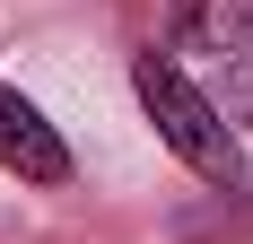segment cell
I'll list each match as a JSON object with an SVG mask.
<instances>
[{
	"instance_id": "6da1fadb",
	"label": "cell",
	"mask_w": 253,
	"mask_h": 244,
	"mask_svg": "<svg viewBox=\"0 0 253 244\" xmlns=\"http://www.w3.org/2000/svg\"><path fill=\"white\" fill-rule=\"evenodd\" d=\"M131 96H140L157 148H166L183 174H201V183H218V192L245 183V140H236V122L218 114V96L183 70L175 52H131Z\"/></svg>"
},
{
	"instance_id": "3957f363",
	"label": "cell",
	"mask_w": 253,
	"mask_h": 244,
	"mask_svg": "<svg viewBox=\"0 0 253 244\" xmlns=\"http://www.w3.org/2000/svg\"><path fill=\"white\" fill-rule=\"evenodd\" d=\"M183 44L210 52V61H253V0H192Z\"/></svg>"
},
{
	"instance_id": "277c9868",
	"label": "cell",
	"mask_w": 253,
	"mask_h": 244,
	"mask_svg": "<svg viewBox=\"0 0 253 244\" xmlns=\"http://www.w3.org/2000/svg\"><path fill=\"white\" fill-rule=\"evenodd\" d=\"M218 114H236L253 131V61H227V96H218Z\"/></svg>"
},
{
	"instance_id": "7a4b0ae2",
	"label": "cell",
	"mask_w": 253,
	"mask_h": 244,
	"mask_svg": "<svg viewBox=\"0 0 253 244\" xmlns=\"http://www.w3.org/2000/svg\"><path fill=\"white\" fill-rule=\"evenodd\" d=\"M0 174H18V183H35V192H61L79 174V157H70V140L44 122V105L35 96H18L9 79H0Z\"/></svg>"
}]
</instances>
